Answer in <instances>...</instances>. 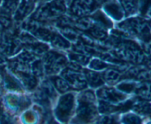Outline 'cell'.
I'll list each match as a JSON object with an SVG mask.
<instances>
[{
  "label": "cell",
  "mask_w": 151,
  "mask_h": 124,
  "mask_svg": "<svg viewBox=\"0 0 151 124\" xmlns=\"http://www.w3.org/2000/svg\"><path fill=\"white\" fill-rule=\"evenodd\" d=\"M66 10L63 0H54L46 4L35 13V17L37 19H48L58 16L63 13Z\"/></svg>",
  "instance_id": "cell-1"
},
{
  "label": "cell",
  "mask_w": 151,
  "mask_h": 124,
  "mask_svg": "<svg viewBox=\"0 0 151 124\" xmlns=\"http://www.w3.org/2000/svg\"><path fill=\"white\" fill-rule=\"evenodd\" d=\"M99 5L98 0H73L70 9L75 16H84L94 11Z\"/></svg>",
  "instance_id": "cell-2"
},
{
  "label": "cell",
  "mask_w": 151,
  "mask_h": 124,
  "mask_svg": "<svg viewBox=\"0 0 151 124\" xmlns=\"http://www.w3.org/2000/svg\"><path fill=\"white\" fill-rule=\"evenodd\" d=\"M73 104L74 97L72 94H68L60 98L56 111L57 116L60 120L62 121H66L68 120L73 107Z\"/></svg>",
  "instance_id": "cell-3"
},
{
  "label": "cell",
  "mask_w": 151,
  "mask_h": 124,
  "mask_svg": "<svg viewBox=\"0 0 151 124\" xmlns=\"http://www.w3.org/2000/svg\"><path fill=\"white\" fill-rule=\"evenodd\" d=\"M95 110L94 107L88 101L84 100L81 101V106L78 109V118L82 121H88L94 118Z\"/></svg>",
  "instance_id": "cell-4"
},
{
  "label": "cell",
  "mask_w": 151,
  "mask_h": 124,
  "mask_svg": "<svg viewBox=\"0 0 151 124\" xmlns=\"http://www.w3.org/2000/svg\"><path fill=\"white\" fill-rule=\"evenodd\" d=\"M105 9L109 14L116 19H121L123 16V12L120 6L116 2H111L105 6Z\"/></svg>",
  "instance_id": "cell-5"
},
{
  "label": "cell",
  "mask_w": 151,
  "mask_h": 124,
  "mask_svg": "<svg viewBox=\"0 0 151 124\" xmlns=\"http://www.w3.org/2000/svg\"><path fill=\"white\" fill-rule=\"evenodd\" d=\"M121 1L122 7L127 14H134L137 11L139 0H121Z\"/></svg>",
  "instance_id": "cell-6"
},
{
  "label": "cell",
  "mask_w": 151,
  "mask_h": 124,
  "mask_svg": "<svg viewBox=\"0 0 151 124\" xmlns=\"http://www.w3.org/2000/svg\"><path fill=\"white\" fill-rule=\"evenodd\" d=\"M31 9H32V7H31L30 4H28V3H26L25 1H23L21 4V5L19 7V8H18L17 11L16 13L15 18H16V20H21L24 17H25L27 15V13H29Z\"/></svg>",
  "instance_id": "cell-7"
},
{
  "label": "cell",
  "mask_w": 151,
  "mask_h": 124,
  "mask_svg": "<svg viewBox=\"0 0 151 124\" xmlns=\"http://www.w3.org/2000/svg\"><path fill=\"white\" fill-rule=\"evenodd\" d=\"M138 93L142 98L151 99V83H145L142 85Z\"/></svg>",
  "instance_id": "cell-8"
},
{
  "label": "cell",
  "mask_w": 151,
  "mask_h": 124,
  "mask_svg": "<svg viewBox=\"0 0 151 124\" xmlns=\"http://www.w3.org/2000/svg\"><path fill=\"white\" fill-rule=\"evenodd\" d=\"M103 95L104 98H108L110 101H119V99L122 98L121 95L116 93H114L113 91H111V90H109V91H108V90L104 91Z\"/></svg>",
  "instance_id": "cell-9"
},
{
  "label": "cell",
  "mask_w": 151,
  "mask_h": 124,
  "mask_svg": "<svg viewBox=\"0 0 151 124\" xmlns=\"http://www.w3.org/2000/svg\"><path fill=\"white\" fill-rule=\"evenodd\" d=\"M19 0H4V10L7 13H10L15 10Z\"/></svg>",
  "instance_id": "cell-10"
},
{
  "label": "cell",
  "mask_w": 151,
  "mask_h": 124,
  "mask_svg": "<svg viewBox=\"0 0 151 124\" xmlns=\"http://www.w3.org/2000/svg\"><path fill=\"white\" fill-rule=\"evenodd\" d=\"M137 110L142 114H150L151 113V107L148 104L142 103L139 105L137 106Z\"/></svg>",
  "instance_id": "cell-11"
},
{
  "label": "cell",
  "mask_w": 151,
  "mask_h": 124,
  "mask_svg": "<svg viewBox=\"0 0 151 124\" xmlns=\"http://www.w3.org/2000/svg\"><path fill=\"white\" fill-rule=\"evenodd\" d=\"M55 85L58 89L60 92H65L66 91H67L68 85H66V83H65L63 80L58 79L55 82Z\"/></svg>",
  "instance_id": "cell-12"
},
{
  "label": "cell",
  "mask_w": 151,
  "mask_h": 124,
  "mask_svg": "<svg viewBox=\"0 0 151 124\" xmlns=\"http://www.w3.org/2000/svg\"><path fill=\"white\" fill-rule=\"evenodd\" d=\"M100 124H116V120L112 117H105L100 120Z\"/></svg>",
  "instance_id": "cell-13"
},
{
  "label": "cell",
  "mask_w": 151,
  "mask_h": 124,
  "mask_svg": "<svg viewBox=\"0 0 151 124\" xmlns=\"http://www.w3.org/2000/svg\"><path fill=\"white\" fill-rule=\"evenodd\" d=\"M141 121H140L139 118L136 116L131 115L128 117V124H140Z\"/></svg>",
  "instance_id": "cell-14"
},
{
  "label": "cell",
  "mask_w": 151,
  "mask_h": 124,
  "mask_svg": "<svg viewBox=\"0 0 151 124\" xmlns=\"http://www.w3.org/2000/svg\"><path fill=\"white\" fill-rule=\"evenodd\" d=\"M2 124H13L12 122L7 118V117H3L2 118Z\"/></svg>",
  "instance_id": "cell-15"
},
{
  "label": "cell",
  "mask_w": 151,
  "mask_h": 124,
  "mask_svg": "<svg viewBox=\"0 0 151 124\" xmlns=\"http://www.w3.org/2000/svg\"><path fill=\"white\" fill-rule=\"evenodd\" d=\"M149 25H150V26L151 27V20L149 21Z\"/></svg>",
  "instance_id": "cell-16"
},
{
  "label": "cell",
  "mask_w": 151,
  "mask_h": 124,
  "mask_svg": "<svg viewBox=\"0 0 151 124\" xmlns=\"http://www.w3.org/2000/svg\"><path fill=\"white\" fill-rule=\"evenodd\" d=\"M1 0H0V3H1Z\"/></svg>",
  "instance_id": "cell-17"
},
{
  "label": "cell",
  "mask_w": 151,
  "mask_h": 124,
  "mask_svg": "<svg viewBox=\"0 0 151 124\" xmlns=\"http://www.w3.org/2000/svg\"><path fill=\"white\" fill-rule=\"evenodd\" d=\"M150 124H151V123H150Z\"/></svg>",
  "instance_id": "cell-18"
},
{
  "label": "cell",
  "mask_w": 151,
  "mask_h": 124,
  "mask_svg": "<svg viewBox=\"0 0 151 124\" xmlns=\"http://www.w3.org/2000/svg\"><path fill=\"white\" fill-rule=\"evenodd\" d=\"M33 1H34V0H33Z\"/></svg>",
  "instance_id": "cell-19"
}]
</instances>
